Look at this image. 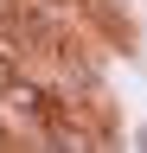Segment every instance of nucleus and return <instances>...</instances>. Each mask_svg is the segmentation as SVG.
Wrapping results in <instances>:
<instances>
[{
    "instance_id": "f257e3e1",
    "label": "nucleus",
    "mask_w": 147,
    "mask_h": 153,
    "mask_svg": "<svg viewBox=\"0 0 147 153\" xmlns=\"http://www.w3.org/2000/svg\"><path fill=\"white\" fill-rule=\"evenodd\" d=\"M134 147H147V128H141V134H134Z\"/></svg>"
}]
</instances>
